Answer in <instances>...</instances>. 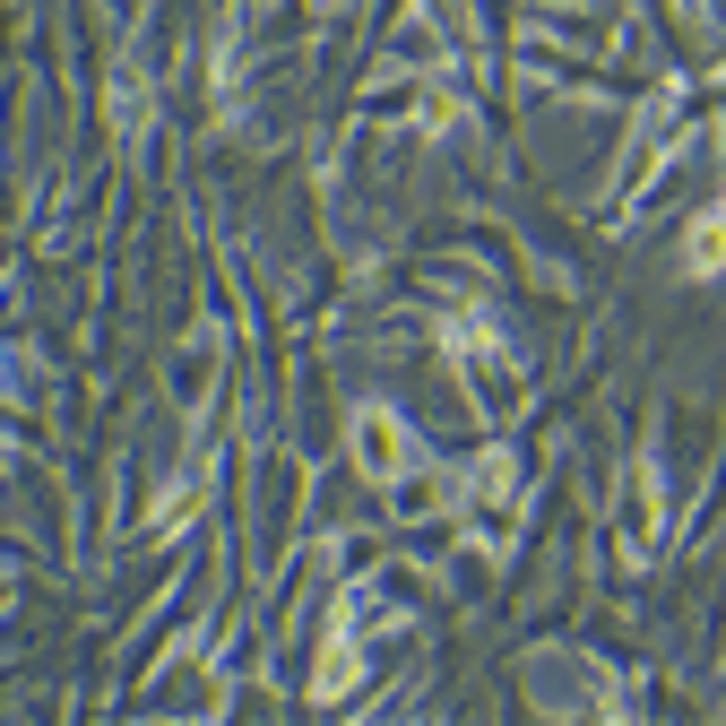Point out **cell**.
Masks as SVG:
<instances>
[]
</instances>
